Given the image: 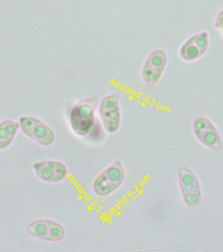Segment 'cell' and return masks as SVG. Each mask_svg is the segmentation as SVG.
<instances>
[{
	"instance_id": "6da1fadb",
	"label": "cell",
	"mask_w": 223,
	"mask_h": 252,
	"mask_svg": "<svg viewBox=\"0 0 223 252\" xmlns=\"http://www.w3.org/2000/svg\"><path fill=\"white\" fill-rule=\"evenodd\" d=\"M97 100L93 97H85L75 104L69 117V123L75 135L85 137L96 125Z\"/></svg>"
},
{
	"instance_id": "7a4b0ae2",
	"label": "cell",
	"mask_w": 223,
	"mask_h": 252,
	"mask_svg": "<svg viewBox=\"0 0 223 252\" xmlns=\"http://www.w3.org/2000/svg\"><path fill=\"white\" fill-rule=\"evenodd\" d=\"M126 179V172L122 161L114 160L97 175L92 183V192L99 198H106L116 192Z\"/></svg>"
},
{
	"instance_id": "3957f363",
	"label": "cell",
	"mask_w": 223,
	"mask_h": 252,
	"mask_svg": "<svg viewBox=\"0 0 223 252\" xmlns=\"http://www.w3.org/2000/svg\"><path fill=\"white\" fill-rule=\"evenodd\" d=\"M178 184L184 204L190 209L200 205L203 198V190L198 175L189 167H180L178 171Z\"/></svg>"
},
{
	"instance_id": "277c9868",
	"label": "cell",
	"mask_w": 223,
	"mask_h": 252,
	"mask_svg": "<svg viewBox=\"0 0 223 252\" xmlns=\"http://www.w3.org/2000/svg\"><path fill=\"white\" fill-rule=\"evenodd\" d=\"M98 115L103 129L113 135L120 129L122 124L120 99L116 94L106 95L98 105Z\"/></svg>"
},
{
	"instance_id": "5b68a950",
	"label": "cell",
	"mask_w": 223,
	"mask_h": 252,
	"mask_svg": "<svg viewBox=\"0 0 223 252\" xmlns=\"http://www.w3.org/2000/svg\"><path fill=\"white\" fill-rule=\"evenodd\" d=\"M20 129L24 135L42 146H50L56 141V134L51 126L39 118L26 115L20 118Z\"/></svg>"
},
{
	"instance_id": "8992f818",
	"label": "cell",
	"mask_w": 223,
	"mask_h": 252,
	"mask_svg": "<svg viewBox=\"0 0 223 252\" xmlns=\"http://www.w3.org/2000/svg\"><path fill=\"white\" fill-rule=\"evenodd\" d=\"M168 62V55L163 49H155L148 55L141 70V77L146 86L154 89L157 85L166 71Z\"/></svg>"
},
{
	"instance_id": "52a82bcc",
	"label": "cell",
	"mask_w": 223,
	"mask_h": 252,
	"mask_svg": "<svg viewBox=\"0 0 223 252\" xmlns=\"http://www.w3.org/2000/svg\"><path fill=\"white\" fill-rule=\"evenodd\" d=\"M192 131L199 143L212 151H220L223 141L220 131L210 119L198 116L192 123Z\"/></svg>"
},
{
	"instance_id": "ba28073f",
	"label": "cell",
	"mask_w": 223,
	"mask_h": 252,
	"mask_svg": "<svg viewBox=\"0 0 223 252\" xmlns=\"http://www.w3.org/2000/svg\"><path fill=\"white\" fill-rule=\"evenodd\" d=\"M26 230L32 237L50 243L60 242L66 236V229L63 225L57 221L48 219L32 221L26 227Z\"/></svg>"
},
{
	"instance_id": "9c48e42d",
	"label": "cell",
	"mask_w": 223,
	"mask_h": 252,
	"mask_svg": "<svg viewBox=\"0 0 223 252\" xmlns=\"http://www.w3.org/2000/svg\"><path fill=\"white\" fill-rule=\"evenodd\" d=\"M210 47L208 32H201L192 34L180 46L179 56L186 63L198 61L206 54Z\"/></svg>"
},
{
	"instance_id": "30bf717a",
	"label": "cell",
	"mask_w": 223,
	"mask_h": 252,
	"mask_svg": "<svg viewBox=\"0 0 223 252\" xmlns=\"http://www.w3.org/2000/svg\"><path fill=\"white\" fill-rule=\"evenodd\" d=\"M34 174L40 180L48 184H58L66 179L68 168L66 164L56 160H44L33 165Z\"/></svg>"
},
{
	"instance_id": "8fae6325",
	"label": "cell",
	"mask_w": 223,
	"mask_h": 252,
	"mask_svg": "<svg viewBox=\"0 0 223 252\" xmlns=\"http://www.w3.org/2000/svg\"><path fill=\"white\" fill-rule=\"evenodd\" d=\"M19 130V121L4 120L0 122V151L8 149L11 146Z\"/></svg>"
},
{
	"instance_id": "7c38bea8",
	"label": "cell",
	"mask_w": 223,
	"mask_h": 252,
	"mask_svg": "<svg viewBox=\"0 0 223 252\" xmlns=\"http://www.w3.org/2000/svg\"><path fill=\"white\" fill-rule=\"evenodd\" d=\"M214 26L217 29H223V9L218 12V15L215 18Z\"/></svg>"
},
{
	"instance_id": "4fadbf2b",
	"label": "cell",
	"mask_w": 223,
	"mask_h": 252,
	"mask_svg": "<svg viewBox=\"0 0 223 252\" xmlns=\"http://www.w3.org/2000/svg\"></svg>"
}]
</instances>
